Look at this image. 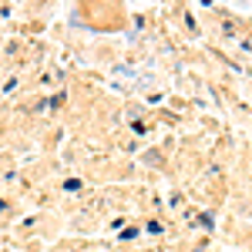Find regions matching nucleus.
Instances as JSON below:
<instances>
[]
</instances>
